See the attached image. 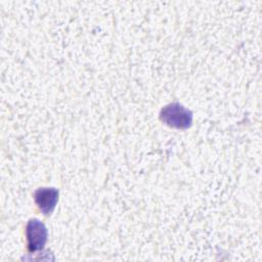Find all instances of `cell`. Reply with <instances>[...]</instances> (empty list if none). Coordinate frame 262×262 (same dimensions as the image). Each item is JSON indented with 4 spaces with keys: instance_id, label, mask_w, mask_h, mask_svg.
I'll return each mask as SVG.
<instances>
[{
    "instance_id": "6da1fadb",
    "label": "cell",
    "mask_w": 262,
    "mask_h": 262,
    "mask_svg": "<svg viewBox=\"0 0 262 262\" xmlns=\"http://www.w3.org/2000/svg\"><path fill=\"white\" fill-rule=\"evenodd\" d=\"M160 118L171 127L185 129L191 125L192 113L182 104L173 102L162 108Z\"/></svg>"
},
{
    "instance_id": "7a4b0ae2",
    "label": "cell",
    "mask_w": 262,
    "mask_h": 262,
    "mask_svg": "<svg viewBox=\"0 0 262 262\" xmlns=\"http://www.w3.org/2000/svg\"><path fill=\"white\" fill-rule=\"evenodd\" d=\"M28 248L30 251L42 250L47 241V229L38 219H31L26 227Z\"/></svg>"
},
{
    "instance_id": "3957f363",
    "label": "cell",
    "mask_w": 262,
    "mask_h": 262,
    "mask_svg": "<svg viewBox=\"0 0 262 262\" xmlns=\"http://www.w3.org/2000/svg\"><path fill=\"white\" fill-rule=\"evenodd\" d=\"M34 199L40 210L48 215L55 208L58 200V190L53 187L38 188L34 193Z\"/></svg>"
}]
</instances>
